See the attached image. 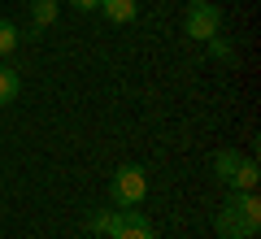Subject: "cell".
Returning <instances> with one entry per match:
<instances>
[{
  "label": "cell",
  "mask_w": 261,
  "mask_h": 239,
  "mask_svg": "<svg viewBox=\"0 0 261 239\" xmlns=\"http://www.w3.org/2000/svg\"><path fill=\"white\" fill-rule=\"evenodd\" d=\"M100 13L109 22H118V26H126V22L140 18V5H135V0H100Z\"/></svg>",
  "instance_id": "6"
},
{
  "label": "cell",
  "mask_w": 261,
  "mask_h": 239,
  "mask_svg": "<svg viewBox=\"0 0 261 239\" xmlns=\"http://www.w3.org/2000/svg\"><path fill=\"white\" fill-rule=\"evenodd\" d=\"M209 57H214V61H235V44L226 35H214L209 39Z\"/></svg>",
  "instance_id": "10"
},
{
  "label": "cell",
  "mask_w": 261,
  "mask_h": 239,
  "mask_svg": "<svg viewBox=\"0 0 261 239\" xmlns=\"http://www.w3.org/2000/svg\"><path fill=\"white\" fill-rule=\"evenodd\" d=\"M18 39H22V35H18V26L0 18V57H9L13 48H18Z\"/></svg>",
  "instance_id": "11"
},
{
  "label": "cell",
  "mask_w": 261,
  "mask_h": 239,
  "mask_svg": "<svg viewBox=\"0 0 261 239\" xmlns=\"http://www.w3.org/2000/svg\"><path fill=\"white\" fill-rule=\"evenodd\" d=\"M109 239H157V226L140 209H118V226H113Z\"/></svg>",
  "instance_id": "5"
},
{
  "label": "cell",
  "mask_w": 261,
  "mask_h": 239,
  "mask_svg": "<svg viewBox=\"0 0 261 239\" xmlns=\"http://www.w3.org/2000/svg\"><path fill=\"white\" fill-rule=\"evenodd\" d=\"M183 35L196 44H209L214 35H222V9L214 0H200V5H187L183 13Z\"/></svg>",
  "instance_id": "4"
},
{
  "label": "cell",
  "mask_w": 261,
  "mask_h": 239,
  "mask_svg": "<svg viewBox=\"0 0 261 239\" xmlns=\"http://www.w3.org/2000/svg\"><path fill=\"white\" fill-rule=\"evenodd\" d=\"M187 5H200V0H187Z\"/></svg>",
  "instance_id": "13"
},
{
  "label": "cell",
  "mask_w": 261,
  "mask_h": 239,
  "mask_svg": "<svg viewBox=\"0 0 261 239\" xmlns=\"http://www.w3.org/2000/svg\"><path fill=\"white\" fill-rule=\"evenodd\" d=\"M70 9H74V13H96V9H100V0H70Z\"/></svg>",
  "instance_id": "12"
},
{
  "label": "cell",
  "mask_w": 261,
  "mask_h": 239,
  "mask_svg": "<svg viewBox=\"0 0 261 239\" xmlns=\"http://www.w3.org/2000/svg\"><path fill=\"white\" fill-rule=\"evenodd\" d=\"M144 196H148V170L144 166H118L109 183V200L113 209H140Z\"/></svg>",
  "instance_id": "3"
},
{
  "label": "cell",
  "mask_w": 261,
  "mask_h": 239,
  "mask_svg": "<svg viewBox=\"0 0 261 239\" xmlns=\"http://www.w3.org/2000/svg\"><path fill=\"white\" fill-rule=\"evenodd\" d=\"M214 174L218 183L226 187V192H257V161H252L248 152H235V148H222V152H214Z\"/></svg>",
  "instance_id": "2"
},
{
  "label": "cell",
  "mask_w": 261,
  "mask_h": 239,
  "mask_svg": "<svg viewBox=\"0 0 261 239\" xmlns=\"http://www.w3.org/2000/svg\"><path fill=\"white\" fill-rule=\"evenodd\" d=\"M22 92V74L18 65H0V104H13Z\"/></svg>",
  "instance_id": "8"
},
{
  "label": "cell",
  "mask_w": 261,
  "mask_h": 239,
  "mask_svg": "<svg viewBox=\"0 0 261 239\" xmlns=\"http://www.w3.org/2000/svg\"><path fill=\"white\" fill-rule=\"evenodd\" d=\"M214 230L222 239H257V230H261V200H257V192H231L226 196V204L214 218Z\"/></svg>",
  "instance_id": "1"
},
{
  "label": "cell",
  "mask_w": 261,
  "mask_h": 239,
  "mask_svg": "<svg viewBox=\"0 0 261 239\" xmlns=\"http://www.w3.org/2000/svg\"><path fill=\"white\" fill-rule=\"evenodd\" d=\"M113 226H118V209H96L92 218H87V230H92V235H105V239H109Z\"/></svg>",
  "instance_id": "9"
},
{
  "label": "cell",
  "mask_w": 261,
  "mask_h": 239,
  "mask_svg": "<svg viewBox=\"0 0 261 239\" xmlns=\"http://www.w3.org/2000/svg\"><path fill=\"white\" fill-rule=\"evenodd\" d=\"M57 13H61V0H31V22H35V35L53 26ZM35 35H31V39H35Z\"/></svg>",
  "instance_id": "7"
}]
</instances>
